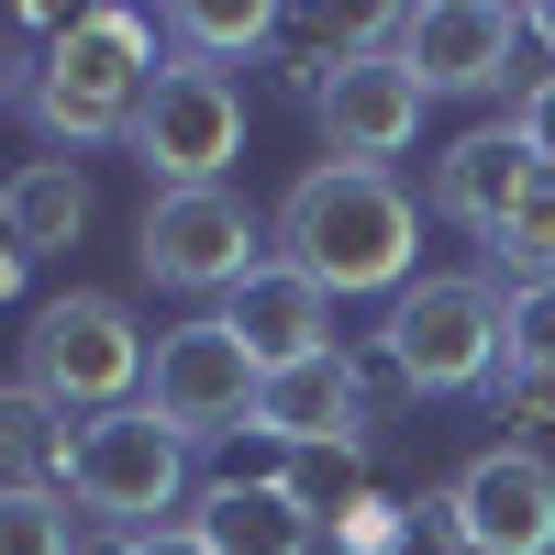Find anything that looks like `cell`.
Returning <instances> with one entry per match:
<instances>
[{
	"label": "cell",
	"instance_id": "obj_25",
	"mask_svg": "<svg viewBox=\"0 0 555 555\" xmlns=\"http://www.w3.org/2000/svg\"><path fill=\"white\" fill-rule=\"evenodd\" d=\"M122 555H211V544H201V533H190V522H167V533H133V544H122Z\"/></svg>",
	"mask_w": 555,
	"mask_h": 555
},
{
	"label": "cell",
	"instance_id": "obj_6",
	"mask_svg": "<svg viewBox=\"0 0 555 555\" xmlns=\"http://www.w3.org/2000/svg\"><path fill=\"white\" fill-rule=\"evenodd\" d=\"M133 167L156 178V190H234V156H245V89L201 67V56H167L145 112H133Z\"/></svg>",
	"mask_w": 555,
	"mask_h": 555
},
{
	"label": "cell",
	"instance_id": "obj_4",
	"mask_svg": "<svg viewBox=\"0 0 555 555\" xmlns=\"http://www.w3.org/2000/svg\"><path fill=\"white\" fill-rule=\"evenodd\" d=\"M145 334H133V311L112 289H56L34 300L23 322V389H44L56 411H78V423H101V411H133L145 400Z\"/></svg>",
	"mask_w": 555,
	"mask_h": 555
},
{
	"label": "cell",
	"instance_id": "obj_22",
	"mask_svg": "<svg viewBox=\"0 0 555 555\" xmlns=\"http://www.w3.org/2000/svg\"><path fill=\"white\" fill-rule=\"evenodd\" d=\"M500 366L555 378V278H544V289H512V356H500Z\"/></svg>",
	"mask_w": 555,
	"mask_h": 555
},
{
	"label": "cell",
	"instance_id": "obj_12",
	"mask_svg": "<svg viewBox=\"0 0 555 555\" xmlns=\"http://www.w3.org/2000/svg\"><path fill=\"white\" fill-rule=\"evenodd\" d=\"M366 423H378V389H366V356H300L278 366V378L256 389V434H278L289 455L311 444H366Z\"/></svg>",
	"mask_w": 555,
	"mask_h": 555
},
{
	"label": "cell",
	"instance_id": "obj_27",
	"mask_svg": "<svg viewBox=\"0 0 555 555\" xmlns=\"http://www.w3.org/2000/svg\"><path fill=\"white\" fill-rule=\"evenodd\" d=\"M522 23H533V56L555 67V0H544V12H522Z\"/></svg>",
	"mask_w": 555,
	"mask_h": 555
},
{
	"label": "cell",
	"instance_id": "obj_28",
	"mask_svg": "<svg viewBox=\"0 0 555 555\" xmlns=\"http://www.w3.org/2000/svg\"><path fill=\"white\" fill-rule=\"evenodd\" d=\"M0 112H12V56H0Z\"/></svg>",
	"mask_w": 555,
	"mask_h": 555
},
{
	"label": "cell",
	"instance_id": "obj_20",
	"mask_svg": "<svg viewBox=\"0 0 555 555\" xmlns=\"http://www.w3.org/2000/svg\"><path fill=\"white\" fill-rule=\"evenodd\" d=\"M478 245H489V267L512 278V289H544V278H555V167H533V178H522V201L500 211Z\"/></svg>",
	"mask_w": 555,
	"mask_h": 555
},
{
	"label": "cell",
	"instance_id": "obj_21",
	"mask_svg": "<svg viewBox=\"0 0 555 555\" xmlns=\"http://www.w3.org/2000/svg\"><path fill=\"white\" fill-rule=\"evenodd\" d=\"M0 555H89L78 544V500L34 489V478H0Z\"/></svg>",
	"mask_w": 555,
	"mask_h": 555
},
{
	"label": "cell",
	"instance_id": "obj_1",
	"mask_svg": "<svg viewBox=\"0 0 555 555\" xmlns=\"http://www.w3.org/2000/svg\"><path fill=\"white\" fill-rule=\"evenodd\" d=\"M411 256H423V201L400 190L389 167H300L289 201H278V267H300L311 289L366 300V289H411Z\"/></svg>",
	"mask_w": 555,
	"mask_h": 555
},
{
	"label": "cell",
	"instance_id": "obj_15",
	"mask_svg": "<svg viewBox=\"0 0 555 555\" xmlns=\"http://www.w3.org/2000/svg\"><path fill=\"white\" fill-rule=\"evenodd\" d=\"M190 533H201L211 555H311V544H322V522H311L278 478H211L201 512H190Z\"/></svg>",
	"mask_w": 555,
	"mask_h": 555
},
{
	"label": "cell",
	"instance_id": "obj_14",
	"mask_svg": "<svg viewBox=\"0 0 555 555\" xmlns=\"http://www.w3.org/2000/svg\"><path fill=\"white\" fill-rule=\"evenodd\" d=\"M522 178H533V145L512 122H478V133H455V145L434 156V211L467 222V234H489V222L522 201Z\"/></svg>",
	"mask_w": 555,
	"mask_h": 555
},
{
	"label": "cell",
	"instance_id": "obj_10",
	"mask_svg": "<svg viewBox=\"0 0 555 555\" xmlns=\"http://www.w3.org/2000/svg\"><path fill=\"white\" fill-rule=\"evenodd\" d=\"M467 555H555V455L544 444H478L444 478Z\"/></svg>",
	"mask_w": 555,
	"mask_h": 555
},
{
	"label": "cell",
	"instance_id": "obj_24",
	"mask_svg": "<svg viewBox=\"0 0 555 555\" xmlns=\"http://www.w3.org/2000/svg\"><path fill=\"white\" fill-rule=\"evenodd\" d=\"M512 133L533 145V167H555V67H533V78L512 89Z\"/></svg>",
	"mask_w": 555,
	"mask_h": 555
},
{
	"label": "cell",
	"instance_id": "obj_17",
	"mask_svg": "<svg viewBox=\"0 0 555 555\" xmlns=\"http://www.w3.org/2000/svg\"><path fill=\"white\" fill-rule=\"evenodd\" d=\"M278 489H289L322 533H345V522H366V512H389L378 455H366V444H311V455H289V467H278Z\"/></svg>",
	"mask_w": 555,
	"mask_h": 555
},
{
	"label": "cell",
	"instance_id": "obj_26",
	"mask_svg": "<svg viewBox=\"0 0 555 555\" xmlns=\"http://www.w3.org/2000/svg\"><path fill=\"white\" fill-rule=\"evenodd\" d=\"M23 267H34V256L12 245V222H0V311H12V300H23Z\"/></svg>",
	"mask_w": 555,
	"mask_h": 555
},
{
	"label": "cell",
	"instance_id": "obj_11",
	"mask_svg": "<svg viewBox=\"0 0 555 555\" xmlns=\"http://www.w3.org/2000/svg\"><path fill=\"white\" fill-rule=\"evenodd\" d=\"M423 112H434V89L411 78L400 56H356V67L311 101L322 156H334V167H389V156H411V145H423Z\"/></svg>",
	"mask_w": 555,
	"mask_h": 555
},
{
	"label": "cell",
	"instance_id": "obj_23",
	"mask_svg": "<svg viewBox=\"0 0 555 555\" xmlns=\"http://www.w3.org/2000/svg\"><path fill=\"white\" fill-rule=\"evenodd\" d=\"M489 400H500V423H512V434H555V378H533V366H500Z\"/></svg>",
	"mask_w": 555,
	"mask_h": 555
},
{
	"label": "cell",
	"instance_id": "obj_18",
	"mask_svg": "<svg viewBox=\"0 0 555 555\" xmlns=\"http://www.w3.org/2000/svg\"><path fill=\"white\" fill-rule=\"evenodd\" d=\"M67 467H78V423L44 389H0V478H34V489H67Z\"/></svg>",
	"mask_w": 555,
	"mask_h": 555
},
{
	"label": "cell",
	"instance_id": "obj_16",
	"mask_svg": "<svg viewBox=\"0 0 555 555\" xmlns=\"http://www.w3.org/2000/svg\"><path fill=\"white\" fill-rule=\"evenodd\" d=\"M0 222H12L23 256H67V245L89 234V178H78V156L12 167V178H0Z\"/></svg>",
	"mask_w": 555,
	"mask_h": 555
},
{
	"label": "cell",
	"instance_id": "obj_3",
	"mask_svg": "<svg viewBox=\"0 0 555 555\" xmlns=\"http://www.w3.org/2000/svg\"><path fill=\"white\" fill-rule=\"evenodd\" d=\"M378 356L411 400L489 389L500 356H512V300H500V278H411L378 322Z\"/></svg>",
	"mask_w": 555,
	"mask_h": 555
},
{
	"label": "cell",
	"instance_id": "obj_2",
	"mask_svg": "<svg viewBox=\"0 0 555 555\" xmlns=\"http://www.w3.org/2000/svg\"><path fill=\"white\" fill-rule=\"evenodd\" d=\"M156 67H167L156 23L122 12V0H101V12H67V23H56V44L34 56L23 112H34V133H44L56 156H78V145H122L133 112H145V89H156Z\"/></svg>",
	"mask_w": 555,
	"mask_h": 555
},
{
	"label": "cell",
	"instance_id": "obj_9",
	"mask_svg": "<svg viewBox=\"0 0 555 555\" xmlns=\"http://www.w3.org/2000/svg\"><path fill=\"white\" fill-rule=\"evenodd\" d=\"M512 56H533V23L512 12V0H434V12H411V34H400V67L423 78L434 101L522 89L533 67H512Z\"/></svg>",
	"mask_w": 555,
	"mask_h": 555
},
{
	"label": "cell",
	"instance_id": "obj_7",
	"mask_svg": "<svg viewBox=\"0 0 555 555\" xmlns=\"http://www.w3.org/2000/svg\"><path fill=\"white\" fill-rule=\"evenodd\" d=\"M256 389L267 366L245 356V334L222 311H190L178 334H156V366H145V411L178 434V444H211V434H256Z\"/></svg>",
	"mask_w": 555,
	"mask_h": 555
},
{
	"label": "cell",
	"instance_id": "obj_13",
	"mask_svg": "<svg viewBox=\"0 0 555 555\" xmlns=\"http://www.w3.org/2000/svg\"><path fill=\"white\" fill-rule=\"evenodd\" d=\"M222 322L245 334V356L267 366V378H278V366H300V356H334V289H311V278L278 267V256L222 300Z\"/></svg>",
	"mask_w": 555,
	"mask_h": 555
},
{
	"label": "cell",
	"instance_id": "obj_5",
	"mask_svg": "<svg viewBox=\"0 0 555 555\" xmlns=\"http://www.w3.org/2000/svg\"><path fill=\"white\" fill-rule=\"evenodd\" d=\"M67 500L112 544L133 533H167V512L190 500V444H178L145 400L133 411H101V423H78V467H67Z\"/></svg>",
	"mask_w": 555,
	"mask_h": 555
},
{
	"label": "cell",
	"instance_id": "obj_8",
	"mask_svg": "<svg viewBox=\"0 0 555 555\" xmlns=\"http://www.w3.org/2000/svg\"><path fill=\"white\" fill-rule=\"evenodd\" d=\"M256 245L267 234H256L245 190H156L145 234H133V267H145L156 289H178V300H234L245 278L267 267Z\"/></svg>",
	"mask_w": 555,
	"mask_h": 555
},
{
	"label": "cell",
	"instance_id": "obj_19",
	"mask_svg": "<svg viewBox=\"0 0 555 555\" xmlns=\"http://www.w3.org/2000/svg\"><path fill=\"white\" fill-rule=\"evenodd\" d=\"M156 34H167V56L222 67V56H256V44H278V12H256V0H167Z\"/></svg>",
	"mask_w": 555,
	"mask_h": 555
}]
</instances>
